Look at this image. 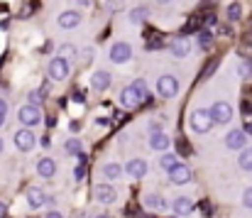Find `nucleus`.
Masks as SVG:
<instances>
[{
  "instance_id": "1",
  "label": "nucleus",
  "mask_w": 252,
  "mask_h": 218,
  "mask_svg": "<svg viewBox=\"0 0 252 218\" xmlns=\"http://www.w3.org/2000/svg\"><path fill=\"white\" fill-rule=\"evenodd\" d=\"M145 98H147V83H145L142 78H135V81L127 83V86L123 88V93H120V103H123L125 108H135V106H140Z\"/></svg>"
},
{
  "instance_id": "2",
  "label": "nucleus",
  "mask_w": 252,
  "mask_h": 218,
  "mask_svg": "<svg viewBox=\"0 0 252 218\" xmlns=\"http://www.w3.org/2000/svg\"><path fill=\"white\" fill-rule=\"evenodd\" d=\"M211 125H213V118H211V110H208V108H196V110L189 113V128H191L196 135L211 133Z\"/></svg>"
},
{
  "instance_id": "3",
  "label": "nucleus",
  "mask_w": 252,
  "mask_h": 218,
  "mask_svg": "<svg viewBox=\"0 0 252 218\" xmlns=\"http://www.w3.org/2000/svg\"><path fill=\"white\" fill-rule=\"evenodd\" d=\"M17 120L22 123V128H37V125L42 123V110H39V106H32V103L22 106V108L17 110Z\"/></svg>"
},
{
  "instance_id": "4",
  "label": "nucleus",
  "mask_w": 252,
  "mask_h": 218,
  "mask_svg": "<svg viewBox=\"0 0 252 218\" xmlns=\"http://www.w3.org/2000/svg\"><path fill=\"white\" fill-rule=\"evenodd\" d=\"M211 118H213V125H228L230 120H233V106L230 103H225V101H218V103H213L211 108Z\"/></svg>"
},
{
  "instance_id": "5",
  "label": "nucleus",
  "mask_w": 252,
  "mask_h": 218,
  "mask_svg": "<svg viewBox=\"0 0 252 218\" xmlns=\"http://www.w3.org/2000/svg\"><path fill=\"white\" fill-rule=\"evenodd\" d=\"M71 72V62H66V59H62V57H54L49 64H47V76L52 78V81H64L66 76Z\"/></svg>"
},
{
  "instance_id": "6",
  "label": "nucleus",
  "mask_w": 252,
  "mask_h": 218,
  "mask_svg": "<svg viewBox=\"0 0 252 218\" xmlns=\"http://www.w3.org/2000/svg\"><path fill=\"white\" fill-rule=\"evenodd\" d=\"M108 57H110L113 64H127L132 59V47L127 42H115V44H110Z\"/></svg>"
},
{
  "instance_id": "7",
  "label": "nucleus",
  "mask_w": 252,
  "mask_h": 218,
  "mask_svg": "<svg viewBox=\"0 0 252 218\" xmlns=\"http://www.w3.org/2000/svg\"><path fill=\"white\" fill-rule=\"evenodd\" d=\"M157 93H159L162 98H174V96L179 93V78L171 76V73L159 76V78H157Z\"/></svg>"
},
{
  "instance_id": "8",
  "label": "nucleus",
  "mask_w": 252,
  "mask_h": 218,
  "mask_svg": "<svg viewBox=\"0 0 252 218\" xmlns=\"http://www.w3.org/2000/svg\"><path fill=\"white\" fill-rule=\"evenodd\" d=\"M167 174H169V182H171V184H176V186L189 184V182H191V177H193V174H191V167H189V164H184V162H176Z\"/></svg>"
},
{
  "instance_id": "9",
  "label": "nucleus",
  "mask_w": 252,
  "mask_h": 218,
  "mask_svg": "<svg viewBox=\"0 0 252 218\" xmlns=\"http://www.w3.org/2000/svg\"><path fill=\"white\" fill-rule=\"evenodd\" d=\"M12 143H15V147L20 152H30V149H34V145H37V138H34V133L30 128H20L12 135Z\"/></svg>"
},
{
  "instance_id": "10",
  "label": "nucleus",
  "mask_w": 252,
  "mask_h": 218,
  "mask_svg": "<svg viewBox=\"0 0 252 218\" xmlns=\"http://www.w3.org/2000/svg\"><path fill=\"white\" fill-rule=\"evenodd\" d=\"M93 199L98 201V204H115L118 201V191H115V186L113 184H95L93 186Z\"/></svg>"
},
{
  "instance_id": "11",
  "label": "nucleus",
  "mask_w": 252,
  "mask_h": 218,
  "mask_svg": "<svg viewBox=\"0 0 252 218\" xmlns=\"http://www.w3.org/2000/svg\"><path fill=\"white\" fill-rule=\"evenodd\" d=\"M81 12L79 10H64L59 17H57V25L62 27V30H74V27H79L81 25Z\"/></svg>"
},
{
  "instance_id": "12",
  "label": "nucleus",
  "mask_w": 252,
  "mask_h": 218,
  "mask_svg": "<svg viewBox=\"0 0 252 218\" xmlns=\"http://www.w3.org/2000/svg\"><path fill=\"white\" fill-rule=\"evenodd\" d=\"M123 169H125V174H127V177H132V179H142V177L147 174V162H145V159H140V157H132Z\"/></svg>"
},
{
  "instance_id": "13",
  "label": "nucleus",
  "mask_w": 252,
  "mask_h": 218,
  "mask_svg": "<svg viewBox=\"0 0 252 218\" xmlns=\"http://www.w3.org/2000/svg\"><path fill=\"white\" fill-rule=\"evenodd\" d=\"M169 52H171L176 59H184V57H189V54H191V42H189L186 37H176V39H171Z\"/></svg>"
},
{
  "instance_id": "14",
  "label": "nucleus",
  "mask_w": 252,
  "mask_h": 218,
  "mask_svg": "<svg viewBox=\"0 0 252 218\" xmlns=\"http://www.w3.org/2000/svg\"><path fill=\"white\" fill-rule=\"evenodd\" d=\"M248 143V133L245 130H230L225 133V147L228 149H243Z\"/></svg>"
},
{
  "instance_id": "15",
  "label": "nucleus",
  "mask_w": 252,
  "mask_h": 218,
  "mask_svg": "<svg viewBox=\"0 0 252 218\" xmlns=\"http://www.w3.org/2000/svg\"><path fill=\"white\" fill-rule=\"evenodd\" d=\"M150 147H152L155 152H167L169 147H171V140H169L167 133H162V130H152V135H150Z\"/></svg>"
},
{
  "instance_id": "16",
  "label": "nucleus",
  "mask_w": 252,
  "mask_h": 218,
  "mask_svg": "<svg viewBox=\"0 0 252 218\" xmlns=\"http://www.w3.org/2000/svg\"><path fill=\"white\" fill-rule=\"evenodd\" d=\"M110 81H113V76L105 72V69H98V72L91 73V88L93 91H105L110 86Z\"/></svg>"
},
{
  "instance_id": "17",
  "label": "nucleus",
  "mask_w": 252,
  "mask_h": 218,
  "mask_svg": "<svg viewBox=\"0 0 252 218\" xmlns=\"http://www.w3.org/2000/svg\"><path fill=\"white\" fill-rule=\"evenodd\" d=\"M27 204H30V209H42V206L47 204V194H44V189H39V186H30V189H27Z\"/></svg>"
},
{
  "instance_id": "18",
  "label": "nucleus",
  "mask_w": 252,
  "mask_h": 218,
  "mask_svg": "<svg viewBox=\"0 0 252 218\" xmlns=\"http://www.w3.org/2000/svg\"><path fill=\"white\" fill-rule=\"evenodd\" d=\"M37 174H39L42 179H52V177L57 174V162H54L52 157H42V159L37 162Z\"/></svg>"
},
{
  "instance_id": "19",
  "label": "nucleus",
  "mask_w": 252,
  "mask_h": 218,
  "mask_svg": "<svg viewBox=\"0 0 252 218\" xmlns=\"http://www.w3.org/2000/svg\"><path fill=\"white\" fill-rule=\"evenodd\" d=\"M171 211H174L176 216H189V214L193 211V201L186 199V196H176V199L171 201Z\"/></svg>"
},
{
  "instance_id": "20",
  "label": "nucleus",
  "mask_w": 252,
  "mask_h": 218,
  "mask_svg": "<svg viewBox=\"0 0 252 218\" xmlns=\"http://www.w3.org/2000/svg\"><path fill=\"white\" fill-rule=\"evenodd\" d=\"M100 174H103L108 182H118V179L125 174V169H123L118 162H105V164H103V169H100Z\"/></svg>"
},
{
  "instance_id": "21",
  "label": "nucleus",
  "mask_w": 252,
  "mask_h": 218,
  "mask_svg": "<svg viewBox=\"0 0 252 218\" xmlns=\"http://www.w3.org/2000/svg\"><path fill=\"white\" fill-rule=\"evenodd\" d=\"M142 204H145V209H152V211H164L167 209V201L159 194H145Z\"/></svg>"
},
{
  "instance_id": "22",
  "label": "nucleus",
  "mask_w": 252,
  "mask_h": 218,
  "mask_svg": "<svg viewBox=\"0 0 252 218\" xmlns=\"http://www.w3.org/2000/svg\"><path fill=\"white\" fill-rule=\"evenodd\" d=\"M238 164H240L243 172H252V147H243V149H240Z\"/></svg>"
},
{
  "instance_id": "23",
  "label": "nucleus",
  "mask_w": 252,
  "mask_h": 218,
  "mask_svg": "<svg viewBox=\"0 0 252 218\" xmlns=\"http://www.w3.org/2000/svg\"><path fill=\"white\" fill-rule=\"evenodd\" d=\"M64 149H66L69 154H81V152H84V143H81L79 138H69V140L64 143Z\"/></svg>"
},
{
  "instance_id": "24",
  "label": "nucleus",
  "mask_w": 252,
  "mask_h": 218,
  "mask_svg": "<svg viewBox=\"0 0 252 218\" xmlns=\"http://www.w3.org/2000/svg\"><path fill=\"white\" fill-rule=\"evenodd\" d=\"M76 52H79V49H76L74 44H69V42L59 47V57L66 59V62H74V59H76Z\"/></svg>"
},
{
  "instance_id": "25",
  "label": "nucleus",
  "mask_w": 252,
  "mask_h": 218,
  "mask_svg": "<svg viewBox=\"0 0 252 218\" xmlns=\"http://www.w3.org/2000/svg\"><path fill=\"white\" fill-rule=\"evenodd\" d=\"M176 162H179V159H176V154H174V152H164V154L159 157V164H162V169H164V172H169Z\"/></svg>"
},
{
  "instance_id": "26",
  "label": "nucleus",
  "mask_w": 252,
  "mask_h": 218,
  "mask_svg": "<svg viewBox=\"0 0 252 218\" xmlns=\"http://www.w3.org/2000/svg\"><path fill=\"white\" fill-rule=\"evenodd\" d=\"M147 20V7H135L132 12H130V22L132 25H140V22H145Z\"/></svg>"
},
{
  "instance_id": "27",
  "label": "nucleus",
  "mask_w": 252,
  "mask_h": 218,
  "mask_svg": "<svg viewBox=\"0 0 252 218\" xmlns=\"http://www.w3.org/2000/svg\"><path fill=\"white\" fill-rule=\"evenodd\" d=\"M27 101H30L32 106H42V103H44V91H32V93L27 96Z\"/></svg>"
},
{
  "instance_id": "28",
  "label": "nucleus",
  "mask_w": 252,
  "mask_h": 218,
  "mask_svg": "<svg viewBox=\"0 0 252 218\" xmlns=\"http://www.w3.org/2000/svg\"><path fill=\"white\" fill-rule=\"evenodd\" d=\"M240 12H243V7H240L238 2H233V5L228 7V17H230V20H240Z\"/></svg>"
},
{
  "instance_id": "29",
  "label": "nucleus",
  "mask_w": 252,
  "mask_h": 218,
  "mask_svg": "<svg viewBox=\"0 0 252 218\" xmlns=\"http://www.w3.org/2000/svg\"><path fill=\"white\" fill-rule=\"evenodd\" d=\"M5 120H7V101L0 98V128L5 125Z\"/></svg>"
},
{
  "instance_id": "30",
  "label": "nucleus",
  "mask_w": 252,
  "mask_h": 218,
  "mask_svg": "<svg viewBox=\"0 0 252 218\" xmlns=\"http://www.w3.org/2000/svg\"><path fill=\"white\" fill-rule=\"evenodd\" d=\"M243 206H245V209H252V186H248V189L243 191Z\"/></svg>"
},
{
  "instance_id": "31",
  "label": "nucleus",
  "mask_w": 252,
  "mask_h": 218,
  "mask_svg": "<svg viewBox=\"0 0 252 218\" xmlns=\"http://www.w3.org/2000/svg\"><path fill=\"white\" fill-rule=\"evenodd\" d=\"M238 72H240V76H243V78H248V76H252V64H248V62H240Z\"/></svg>"
},
{
  "instance_id": "32",
  "label": "nucleus",
  "mask_w": 252,
  "mask_h": 218,
  "mask_svg": "<svg viewBox=\"0 0 252 218\" xmlns=\"http://www.w3.org/2000/svg\"><path fill=\"white\" fill-rule=\"evenodd\" d=\"M198 42H201V44L206 47V44L211 42V32H208V30H203V32H201V37H198Z\"/></svg>"
},
{
  "instance_id": "33",
  "label": "nucleus",
  "mask_w": 252,
  "mask_h": 218,
  "mask_svg": "<svg viewBox=\"0 0 252 218\" xmlns=\"http://www.w3.org/2000/svg\"><path fill=\"white\" fill-rule=\"evenodd\" d=\"M81 54H84V57H81V59H84V62H91V59H93V54H95V52H93V49H91V47H88V49H84V52H81Z\"/></svg>"
},
{
  "instance_id": "34",
  "label": "nucleus",
  "mask_w": 252,
  "mask_h": 218,
  "mask_svg": "<svg viewBox=\"0 0 252 218\" xmlns=\"http://www.w3.org/2000/svg\"><path fill=\"white\" fill-rule=\"evenodd\" d=\"M84 174H86V167H84V164H79V167H76V174H74V177H76V179H84Z\"/></svg>"
},
{
  "instance_id": "35",
  "label": "nucleus",
  "mask_w": 252,
  "mask_h": 218,
  "mask_svg": "<svg viewBox=\"0 0 252 218\" xmlns=\"http://www.w3.org/2000/svg\"><path fill=\"white\" fill-rule=\"evenodd\" d=\"M105 5H108V7H115V10H118V7H123V0H108Z\"/></svg>"
},
{
  "instance_id": "36",
  "label": "nucleus",
  "mask_w": 252,
  "mask_h": 218,
  "mask_svg": "<svg viewBox=\"0 0 252 218\" xmlns=\"http://www.w3.org/2000/svg\"><path fill=\"white\" fill-rule=\"evenodd\" d=\"M76 5H81V7H91V5H93V0H76Z\"/></svg>"
},
{
  "instance_id": "37",
  "label": "nucleus",
  "mask_w": 252,
  "mask_h": 218,
  "mask_svg": "<svg viewBox=\"0 0 252 218\" xmlns=\"http://www.w3.org/2000/svg\"><path fill=\"white\" fill-rule=\"evenodd\" d=\"M44 218H62V214H59V211H47Z\"/></svg>"
},
{
  "instance_id": "38",
  "label": "nucleus",
  "mask_w": 252,
  "mask_h": 218,
  "mask_svg": "<svg viewBox=\"0 0 252 218\" xmlns=\"http://www.w3.org/2000/svg\"><path fill=\"white\" fill-rule=\"evenodd\" d=\"M5 211H7V209H5V204L0 201V218H5Z\"/></svg>"
},
{
  "instance_id": "39",
  "label": "nucleus",
  "mask_w": 252,
  "mask_h": 218,
  "mask_svg": "<svg viewBox=\"0 0 252 218\" xmlns=\"http://www.w3.org/2000/svg\"><path fill=\"white\" fill-rule=\"evenodd\" d=\"M155 2H157V5H169L171 0H155Z\"/></svg>"
},
{
  "instance_id": "40",
  "label": "nucleus",
  "mask_w": 252,
  "mask_h": 218,
  "mask_svg": "<svg viewBox=\"0 0 252 218\" xmlns=\"http://www.w3.org/2000/svg\"><path fill=\"white\" fill-rule=\"evenodd\" d=\"M5 152V143H2V138H0V154Z\"/></svg>"
},
{
  "instance_id": "41",
  "label": "nucleus",
  "mask_w": 252,
  "mask_h": 218,
  "mask_svg": "<svg viewBox=\"0 0 252 218\" xmlns=\"http://www.w3.org/2000/svg\"><path fill=\"white\" fill-rule=\"evenodd\" d=\"M95 218H110V216H105V214H100V216H95Z\"/></svg>"
}]
</instances>
